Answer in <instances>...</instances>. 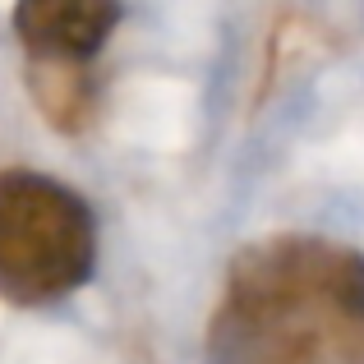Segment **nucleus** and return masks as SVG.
Instances as JSON below:
<instances>
[{
    "label": "nucleus",
    "instance_id": "f03ea898",
    "mask_svg": "<svg viewBox=\"0 0 364 364\" xmlns=\"http://www.w3.org/2000/svg\"><path fill=\"white\" fill-rule=\"evenodd\" d=\"M97 263L92 208L42 171H0V300L55 304Z\"/></svg>",
    "mask_w": 364,
    "mask_h": 364
},
{
    "label": "nucleus",
    "instance_id": "f257e3e1",
    "mask_svg": "<svg viewBox=\"0 0 364 364\" xmlns=\"http://www.w3.org/2000/svg\"><path fill=\"white\" fill-rule=\"evenodd\" d=\"M208 364H364V254L323 235H272L226 272Z\"/></svg>",
    "mask_w": 364,
    "mask_h": 364
},
{
    "label": "nucleus",
    "instance_id": "7ed1b4c3",
    "mask_svg": "<svg viewBox=\"0 0 364 364\" xmlns=\"http://www.w3.org/2000/svg\"><path fill=\"white\" fill-rule=\"evenodd\" d=\"M120 23V0H14V33L33 60L88 65Z\"/></svg>",
    "mask_w": 364,
    "mask_h": 364
}]
</instances>
